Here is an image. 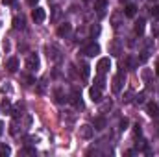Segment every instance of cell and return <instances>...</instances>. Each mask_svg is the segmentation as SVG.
I'll return each instance as SVG.
<instances>
[{
	"mask_svg": "<svg viewBox=\"0 0 159 157\" xmlns=\"http://www.w3.org/2000/svg\"><path fill=\"white\" fill-rule=\"evenodd\" d=\"M26 69L30 72H37L39 70V56L37 54H30L26 59Z\"/></svg>",
	"mask_w": 159,
	"mask_h": 157,
	"instance_id": "obj_1",
	"label": "cell"
},
{
	"mask_svg": "<svg viewBox=\"0 0 159 157\" xmlns=\"http://www.w3.org/2000/svg\"><path fill=\"white\" fill-rule=\"evenodd\" d=\"M78 135L81 139H93V135H94V128L91 126V124H81L78 128Z\"/></svg>",
	"mask_w": 159,
	"mask_h": 157,
	"instance_id": "obj_2",
	"label": "cell"
},
{
	"mask_svg": "<svg viewBox=\"0 0 159 157\" xmlns=\"http://www.w3.org/2000/svg\"><path fill=\"white\" fill-rule=\"evenodd\" d=\"M124 79H126V74H124V69H122L119 74H117V76L113 78V92H120V91H122Z\"/></svg>",
	"mask_w": 159,
	"mask_h": 157,
	"instance_id": "obj_3",
	"label": "cell"
},
{
	"mask_svg": "<svg viewBox=\"0 0 159 157\" xmlns=\"http://www.w3.org/2000/svg\"><path fill=\"white\" fill-rule=\"evenodd\" d=\"M81 54H85L87 57H94V56L100 54V46H98L96 43H91V44H87V46L81 50Z\"/></svg>",
	"mask_w": 159,
	"mask_h": 157,
	"instance_id": "obj_4",
	"label": "cell"
},
{
	"mask_svg": "<svg viewBox=\"0 0 159 157\" xmlns=\"http://www.w3.org/2000/svg\"><path fill=\"white\" fill-rule=\"evenodd\" d=\"M109 67H111V59L109 57H102L100 61H98V65H96V70H98V74H106L107 70H109Z\"/></svg>",
	"mask_w": 159,
	"mask_h": 157,
	"instance_id": "obj_5",
	"label": "cell"
},
{
	"mask_svg": "<svg viewBox=\"0 0 159 157\" xmlns=\"http://www.w3.org/2000/svg\"><path fill=\"white\" fill-rule=\"evenodd\" d=\"M0 113L2 115H13V105H11L9 98H2V102H0Z\"/></svg>",
	"mask_w": 159,
	"mask_h": 157,
	"instance_id": "obj_6",
	"label": "cell"
},
{
	"mask_svg": "<svg viewBox=\"0 0 159 157\" xmlns=\"http://www.w3.org/2000/svg\"><path fill=\"white\" fill-rule=\"evenodd\" d=\"M32 19H34V22H37V24L44 22V19H46V11H44L43 7H35L34 13H32Z\"/></svg>",
	"mask_w": 159,
	"mask_h": 157,
	"instance_id": "obj_7",
	"label": "cell"
},
{
	"mask_svg": "<svg viewBox=\"0 0 159 157\" xmlns=\"http://www.w3.org/2000/svg\"><path fill=\"white\" fill-rule=\"evenodd\" d=\"M146 113H148L150 117L157 118L159 117V105L156 102H148V104H146Z\"/></svg>",
	"mask_w": 159,
	"mask_h": 157,
	"instance_id": "obj_8",
	"label": "cell"
},
{
	"mask_svg": "<svg viewBox=\"0 0 159 157\" xmlns=\"http://www.w3.org/2000/svg\"><path fill=\"white\" fill-rule=\"evenodd\" d=\"M89 96H91L93 102H100V100H102V89H98L96 85L91 87V89H89Z\"/></svg>",
	"mask_w": 159,
	"mask_h": 157,
	"instance_id": "obj_9",
	"label": "cell"
},
{
	"mask_svg": "<svg viewBox=\"0 0 159 157\" xmlns=\"http://www.w3.org/2000/svg\"><path fill=\"white\" fill-rule=\"evenodd\" d=\"M70 102H72V105H74L76 109H81V107H83V102H81V94H80L78 91H74V92L70 94Z\"/></svg>",
	"mask_w": 159,
	"mask_h": 157,
	"instance_id": "obj_10",
	"label": "cell"
},
{
	"mask_svg": "<svg viewBox=\"0 0 159 157\" xmlns=\"http://www.w3.org/2000/svg\"><path fill=\"white\" fill-rule=\"evenodd\" d=\"M46 50H48V57H50L52 61H56V63L61 61V54H59V50H57L56 46H48Z\"/></svg>",
	"mask_w": 159,
	"mask_h": 157,
	"instance_id": "obj_11",
	"label": "cell"
},
{
	"mask_svg": "<svg viewBox=\"0 0 159 157\" xmlns=\"http://www.w3.org/2000/svg\"><path fill=\"white\" fill-rule=\"evenodd\" d=\"M70 30H72V26H70L69 22H63V24L57 28V35H59V37H67V35L70 34Z\"/></svg>",
	"mask_w": 159,
	"mask_h": 157,
	"instance_id": "obj_12",
	"label": "cell"
},
{
	"mask_svg": "<svg viewBox=\"0 0 159 157\" xmlns=\"http://www.w3.org/2000/svg\"><path fill=\"white\" fill-rule=\"evenodd\" d=\"M6 69H7L9 72H17V69H19V59H17V57H9V59L6 61Z\"/></svg>",
	"mask_w": 159,
	"mask_h": 157,
	"instance_id": "obj_13",
	"label": "cell"
},
{
	"mask_svg": "<svg viewBox=\"0 0 159 157\" xmlns=\"http://www.w3.org/2000/svg\"><path fill=\"white\" fill-rule=\"evenodd\" d=\"M106 7H107V0H96V2H94V9H96V13H98L100 17L106 13Z\"/></svg>",
	"mask_w": 159,
	"mask_h": 157,
	"instance_id": "obj_14",
	"label": "cell"
},
{
	"mask_svg": "<svg viewBox=\"0 0 159 157\" xmlns=\"http://www.w3.org/2000/svg\"><path fill=\"white\" fill-rule=\"evenodd\" d=\"M106 124H107V122H106V118L104 117H96L94 118V122H93V128L98 129V131H102V129L106 128Z\"/></svg>",
	"mask_w": 159,
	"mask_h": 157,
	"instance_id": "obj_15",
	"label": "cell"
},
{
	"mask_svg": "<svg viewBox=\"0 0 159 157\" xmlns=\"http://www.w3.org/2000/svg\"><path fill=\"white\" fill-rule=\"evenodd\" d=\"M144 24H146L144 19H139V20L135 22V34H137V35H143V34H144Z\"/></svg>",
	"mask_w": 159,
	"mask_h": 157,
	"instance_id": "obj_16",
	"label": "cell"
},
{
	"mask_svg": "<svg viewBox=\"0 0 159 157\" xmlns=\"http://www.w3.org/2000/svg\"><path fill=\"white\" fill-rule=\"evenodd\" d=\"M135 13H137V7H135L133 4H128V6H126V9H124V15L131 19V17H135Z\"/></svg>",
	"mask_w": 159,
	"mask_h": 157,
	"instance_id": "obj_17",
	"label": "cell"
},
{
	"mask_svg": "<svg viewBox=\"0 0 159 157\" xmlns=\"http://www.w3.org/2000/svg\"><path fill=\"white\" fill-rule=\"evenodd\" d=\"M56 98H57V102H59V104H63V102H67V96L63 94V91H61L59 87L56 89Z\"/></svg>",
	"mask_w": 159,
	"mask_h": 157,
	"instance_id": "obj_18",
	"label": "cell"
},
{
	"mask_svg": "<svg viewBox=\"0 0 159 157\" xmlns=\"http://www.w3.org/2000/svg\"><path fill=\"white\" fill-rule=\"evenodd\" d=\"M9 154H11V148L6 144H0V157H7Z\"/></svg>",
	"mask_w": 159,
	"mask_h": 157,
	"instance_id": "obj_19",
	"label": "cell"
},
{
	"mask_svg": "<svg viewBox=\"0 0 159 157\" xmlns=\"http://www.w3.org/2000/svg\"><path fill=\"white\" fill-rule=\"evenodd\" d=\"M89 69H91V67H89V65L83 61V63H81V76H83V79L89 78Z\"/></svg>",
	"mask_w": 159,
	"mask_h": 157,
	"instance_id": "obj_20",
	"label": "cell"
},
{
	"mask_svg": "<svg viewBox=\"0 0 159 157\" xmlns=\"http://www.w3.org/2000/svg\"><path fill=\"white\" fill-rule=\"evenodd\" d=\"M13 22H15V28H17V30H19V28H20V30L24 28V20H22V19L15 17V19H13Z\"/></svg>",
	"mask_w": 159,
	"mask_h": 157,
	"instance_id": "obj_21",
	"label": "cell"
},
{
	"mask_svg": "<svg viewBox=\"0 0 159 157\" xmlns=\"http://www.w3.org/2000/svg\"><path fill=\"white\" fill-rule=\"evenodd\" d=\"M104 85H106V83H104L102 74H98V78H96V87H98V89H104Z\"/></svg>",
	"mask_w": 159,
	"mask_h": 157,
	"instance_id": "obj_22",
	"label": "cell"
},
{
	"mask_svg": "<svg viewBox=\"0 0 159 157\" xmlns=\"http://www.w3.org/2000/svg\"><path fill=\"white\" fill-rule=\"evenodd\" d=\"M152 17L159 20V6H154V9H152Z\"/></svg>",
	"mask_w": 159,
	"mask_h": 157,
	"instance_id": "obj_23",
	"label": "cell"
},
{
	"mask_svg": "<svg viewBox=\"0 0 159 157\" xmlns=\"http://www.w3.org/2000/svg\"><path fill=\"white\" fill-rule=\"evenodd\" d=\"M133 128H135V129H133V131H135V135H141V126H139V124H135Z\"/></svg>",
	"mask_w": 159,
	"mask_h": 157,
	"instance_id": "obj_24",
	"label": "cell"
},
{
	"mask_svg": "<svg viewBox=\"0 0 159 157\" xmlns=\"http://www.w3.org/2000/svg\"><path fill=\"white\" fill-rule=\"evenodd\" d=\"M126 126H128V120H126V118H124V120H122V122H120V128H122V129H126Z\"/></svg>",
	"mask_w": 159,
	"mask_h": 157,
	"instance_id": "obj_25",
	"label": "cell"
},
{
	"mask_svg": "<svg viewBox=\"0 0 159 157\" xmlns=\"http://www.w3.org/2000/svg\"><path fill=\"white\" fill-rule=\"evenodd\" d=\"M143 100H144V96H143V94H139V96H137V104H141Z\"/></svg>",
	"mask_w": 159,
	"mask_h": 157,
	"instance_id": "obj_26",
	"label": "cell"
},
{
	"mask_svg": "<svg viewBox=\"0 0 159 157\" xmlns=\"http://www.w3.org/2000/svg\"><path fill=\"white\" fill-rule=\"evenodd\" d=\"M24 154H35V150H32V148H26V150H24Z\"/></svg>",
	"mask_w": 159,
	"mask_h": 157,
	"instance_id": "obj_27",
	"label": "cell"
},
{
	"mask_svg": "<svg viewBox=\"0 0 159 157\" xmlns=\"http://www.w3.org/2000/svg\"><path fill=\"white\" fill-rule=\"evenodd\" d=\"M2 2H4V4H7V6H9V4H15V0H2Z\"/></svg>",
	"mask_w": 159,
	"mask_h": 157,
	"instance_id": "obj_28",
	"label": "cell"
},
{
	"mask_svg": "<svg viewBox=\"0 0 159 157\" xmlns=\"http://www.w3.org/2000/svg\"><path fill=\"white\" fill-rule=\"evenodd\" d=\"M28 4H30V6H35V4H37V0H28Z\"/></svg>",
	"mask_w": 159,
	"mask_h": 157,
	"instance_id": "obj_29",
	"label": "cell"
},
{
	"mask_svg": "<svg viewBox=\"0 0 159 157\" xmlns=\"http://www.w3.org/2000/svg\"><path fill=\"white\" fill-rule=\"evenodd\" d=\"M2 131H4V124L0 122V135H2Z\"/></svg>",
	"mask_w": 159,
	"mask_h": 157,
	"instance_id": "obj_30",
	"label": "cell"
},
{
	"mask_svg": "<svg viewBox=\"0 0 159 157\" xmlns=\"http://www.w3.org/2000/svg\"><path fill=\"white\" fill-rule=\"evenodd\" d=\"M156 74H157V76H159V63H157V65H156Z\"/></svg>",
	"mask_w": 159,
	"mask_h": 157,
	"instance_id": "obj_31",
	"label": "cell"
},
{
	"mask_svg": "<svg viewBox=\"0 0 159 157\" xmlns=\"http://www.w3.org/2000/svg\"><path fill=\"white\" fill-rule=\"evenodd\" d=\"M150 2H156V0H150Z\"/></svg>",
	"mask_w": 159,
	"mask_h": 157,
	"instance_id": "obj_32",
	"label": "cell"
}]
</instances>
